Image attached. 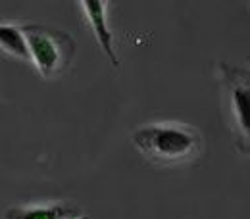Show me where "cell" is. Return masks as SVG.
Listing matches in <instances>:
<instances>
[{
  "label": "cell",
  "mask_w": 250,
  "mask_h": 219,
  "mask_svg": "<svg viewBox=\"0 0 250 219\" xmlns=\"http://www.w3.org/2000/svg\"><path fill=\"white\" fill-rule=\"evenodd\" d=\"M0 48L6 54L16 56L20 60H29V50H27V42L21 31V25L0 21Z\"/></svg>",
  "instance_id": "6"
},
{
  "label": "cell",
  "mask_w": 250,
  "mask_h": 219,
  "mask_svg": "<svg viewBox=\"0 0 250 219\" xmlns=\"http://www.w3.org/2000/svg\"><path fill=\"white\" fill-rule=\"evenodd\" d=\"M81 212L67 202L44 204V206H27V208H10L6 219H77Z\"/></svg>",
  "instance_id": "5"
},
{
  "label": "cell",
  "mask_w": 250,
  "mask_h": 219,
  "mask_svg": "<svg viewBox=\"0 0 250 219\" xmlns=\"http://www.w3.org/2000/svg\"><path fill=\"white\" fill-rule=\"evenodd\" d=\"M21 31L27 42L29 60H33L42 77L54 79L69 67L75 56V40L71 35L41 23H25Z\"/></svg>",
  "instance_id": "2"
},
{
  "label": "cell",
  "mask_w": 250,
  "mask_h": 219,
  "mask_svg": "<svg viewBox=\"0 0 250 219\" xmlns=\"http://www.w3.org/2000/svg\"><path fill=\"white\" fill-rule=\"evenodd\" d=\"M77 219H91V218H89V216H79Z\"/></svg>",
  "instance_id": "7"
},
{
  "label": "cell",
  "mask_w": 250,
  "mask_h": 219,
  "mask_svg": "<svg viewBox=\"0 0 250 219\" xmlns=\"http://www.w3.org/2000/svg\"><path fill=\"white\" fill-rule=\"evenodd\" d=\"M135 146L158 165H179L200 156L204 139L196 127L177 121H156L133 133Z\"/></svg>",
  "instance_id": "1"
},
{
  "label": "cell",
  "mask_w": 250,
  "mask_h": 219,
  "mask_svg": "<svg viewBox=\"0 0 250 219\" xmlns=\"http://www.w3.org/2000/svg\"><path fill=\"white\" fill-rule=\"evenodd\" d=\"M81 6L85 10V14H87V20L91 21V27L94 31V37L98 39V44L102 46V50L110 58L112 65L118 67L120 60H118L116 48H114V33L110 31L108 20H106L108 2H104V0H81Z\"/></svg>",
  "instance_id": "4"
},
{
  "label": "cell",
  "mask_w": 250,
  "mask_h": 219,
  "mask_svg": "<svg viewBox=\"0 0 250 219\" xmlns=\"http://www.w3.org/2000/svg\"><path fill=\"white\" fill-rule=\"evenodd\" d=\"M219 77L223 100L227 110V119L235 135L237 146L249 154L250 144V121H249V100H250V77L243 67H235L229 63H219Z\"/></svg>",
  "instance_id": "3"
}]
</instances>
